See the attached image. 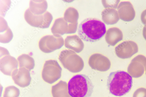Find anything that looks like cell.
<instances>
[{
	"instance_id": "obj_1",
	"label": "cell",
	"mask_w": 146,
	"mask_h": 97,
	"mask_svg": "<svg viewBox=\"0 0 146 97\" xmlns=\"http://www.w3.org/2000/svg\"><path fill=\"white\" fill-rule=\"evenodd\" d=\"M105 24L98 19L89 18L85 19L79 25L78 33L84 41L94 42L99 41L105 34Z\"/></svg>"
},
{
	"instance_id": "obj_2",
	"label": "cell",
	"mask_w": 146,
	"mask_h": 97,
	"mask_svg": "<svg viewBox=\"0 0 146 97\" xmlns=\"http://www.w3.org/2000/svg\"><path fill=\"white\" fill-rule=\"evenodd\" d=\"M132 77L128 73L118 71L111 73L107 79V87L110 93L117 96L128 93L132 87Z\"/></svg>"
},
{
	"instance_id": "obj_3",
	"label": "cell",
	"mask_w": 146,
	"mask_h": 97,
	"mask_svg": "<svg viewBox=\"0 0 146 97\" xmlns=\"http://www.w3.org/2000/svg\"><path fill=\"white\" fill-rule=\"evenodd\" d=\"M94 86L89 77L78 74L73 76L68 83V93L71 97H90Z\"/></svg>"
},
{
	"instance_id": "obj_4",
	"label": "cell",
	"mask_w": 146,
	"mask_h": 97,
	"mask_svg": "<svg viewBox=\"0 0 146 97\" xmlns=\"http://www.w3.org/2000/svg\"><path fill=\"white\" fill-rule=\"evenodd\" d=\"M59 59L64 68L71 72L74 71H80L84 66L82 59L71 50L62 51L59 55Z\"/></svg>"
},
{
	"instance_id": "obj_5",
	"label": "cell",
	"mask_w": 146,
	"mask_h": 97,
	"mask_svg": "<svg viewBox=\"0 0 146 97\" xmlns=\"http://www.w3.org/2000/svg\"><path fill=\"white\" fill-rule=\"evenodd\" d=\"M62 71V68L56 60H46L42 72V78L46 82L52 84L61 77Z\"/></svg>"
},
{
	"instance_id": "obj_6",
	"label": "cell",
	"mask_w": 146,
	"mask_h": 97,
	"mask_svg": "<svg viewBox=\"0 0 146 97\" xmlns=\"http://www.w3.org/2000/svg\"><path fill=\"white\" fill-rule=\"evenodd\" d=\"M24 18L31 26L41 29L49 28L53 19L52 15L48 11L42 15H36L32 13L29 9L26 11Z\"/></svg>"
},
{
	"instance_id": "obj_7",
	"label": "cell",
	"mask_w": 146,
	"mask_h": 97,
	"mask_svg": "<svg viewBox=\"0 0 146 97\" xmlns=\"http://www.w3.org/2000/svg\"><path fill=\"white\" fill-rule=\"evenodd\" d=\"M64 43V40L59 35H47L40 40L39 45L40 50L45 53H50L61 48Z\"/></svg>"
},
{
	"instance_id": "obj_8",
	"label": "cell",
	"mask_w": 146,
	"mask_h": 97,
	"mask_svg": "<svg viewBox=\"0 0 146 97\" xmlns=\"http://www.w3.org/2000/svg\"><path fill=\"white\" fill-rule=\"evenodd\" d=\"M146 66V57L139 55L134 58L127 68L128 73L132 78H137L144 74Z\"/></svg>"
},
{
	"instance_id": "obj_9",
	"label": "cell",
	"mask_w": 146,
	"mask_h": 97,
	"mask_svg": "<svg viewBox=\"0 0 146 97\" xmlns=\"http://www.w3.org/2000/svg\"><path fill=\"white\" fill-rule=\"evenodd\" d=\"M117 56L123 59L131 58L138 52L137 44L132 41H124L118 45L115 49Z\"/></svg>"
},
{
	"instance_id": "obj_10",
	"label": "cell",
	"mask_w": 146,
	"mask_h": 97,
	"mask_svg": "<svg viewBox=\"0 0 146 97\" xmlns=\"http://www.w3.org/2000/svg\"><path fill=\"white\" fill-rule=\"evenodd\" d=\"M0 69L5 75L11 76L13 72L18 68V64L17 59L10 55L9 53L1 55Z\"/></svg>"
},
{
	"instance_id": "obj_11",
	"label": "cell",
	"mask_w": 146,
	"mask_h": 97,
	"mask_svg": "<svg viewBox=\"0 0 146 97\" xmlns=\"http://www.w3.org/2000/svg\"><path fill=\"white\" fill-rule=\"evenodd\" d=\"M30 71L25 68L17 69L12 73V78L15 83L20 87H27L29 85L31 81Z\"/></svg>"
},
{
	"instance_id": "obj_12",
	"label": "cell",
	"mask_w": 146,
	"mask_h": 97,
	"mask_svg": "<svg viewBox=\"0 0 146 97\" xmlns=\"http://www.w3.org/2000/svg\"><path fill=\"white\" fill-rule=\"evenodd\" d=\"M89 64L92 68L100 71H106L110 68V60L106 57L99 54L92 55L89 60Z\"/></svg>"
},
{
	"instance_id": "obj_13",
	"label": "cell",
	"mask_w": 146,
	"mask_h": 97,
	"mask_svg": "<svg viewBox=\"0 0 146 97\" xmlns=\"http://www.w3.org/2000/svg\"><path fill=\"white\" fill-rule=\"evenodd\" d=\"M117 9L119 18L121 20L130 22L135 17L136 14L134 9L129 2H121Z\"/></svg>"
},
{
	"instance_id": "obj_14",
	"label": "cell",
	"mask_w": 146,
	"mask_h": 97,
	"mask_svg": "<svg viewBox=\"0 0 146 97\" xmlns=\"http://www.w3.org/2000/svg\"><path fill=\"white\" fill-rule=\"evenodd\" d=\"M65 46L78 53L82 51L84 47L81 39L77 35L67 36L65 40Z\"/></svg>"
},
{
	"instance_id": "obj_15",
	"label": "cell",
	"mask_w": 146,
	"mask_h": 97,
	"mask_svg": "<svg viewBox=\"0 0 146 97\" xmlns=\"http://www.w3.org/2000/svg\"><path fill=\"white\" fill-rule=\"evenodd\" d=\"M106 42L109 45L114 46L122 41L123 34L122 31L119 28L114 27L108 29L105 36Z\"/></svg>"
},
{
	"instance_id": "obj_16",
	"label": "cell",
	"mask_w": 146,
	"mask_h": 97,
	"mask_svg": "<svg viewBox=\"0 0 146 97\" xmlns=\"http://www.w3.org/2000/svg\"><path fill=\"white\" fill-rule=\"evenodd\" d=\"M51 30L54 35L61 36L65 34H70L69 24L63 18L56 19Z\"/></svg>"
},
{
	"instance_id": "obj_17",
	"label": "cell",
	"mask_w": 146,
	"mask_h": 97,
	"mask_svg": "<svg viewBox=\"0 0 146 97\" xmlns=\"http://www.w3.org/2000/svg\"><path fill=\"white\" fill-rule=\"evenodd\" d=\"M102 15L103 21L108 25H114L120 19L117 11L114 9H105L102 12Z\"/></svg>"
},
{
	"instance_id": "obj_18",
	"label": "cell",
	"mask_w": 146,
	"mask_h": 97,
	"mask_svg": "<svg viewBox=\"0 0 146 97\" xmlns=\"http://www.w3.org/2000/svg\"><path fill=\"white\" fill-rule=\"evenodd\" d=\"M48 8L46 1H31L29 9L31 12L36 15H42L45 13Z\"/></svg>"
},
{
	"instance_id": "obj_19",
	"label": "cell",
	"mask_w": 146,
	"mask_h": 97,
	"mask_svg": "<svg viewBox=\"0 0 146 97\" xmlns=\"http://www.w3.org/2000/svg\"><path fill=\"white\" fill-rule=\"evenodd\" d=\"M52 93L53 97H70L67 84L62 81L52 87Z\"/></svg>"
},
{
	"instance_id": "obj_20",
	"label": "cell",
	"mask_w": 146,
	"mask_h": 97,
	"mask_svg": "<svg viewBox=\"0 0 146 97\" xmlns=\"http://www.w3.org/2000/svg\"><path fill=\"white\" fill-rule=\"evenodd\" d=\"M1 42L3 43H9L13 39V35L7 24L4 19L1 18Z\"/></svg>"
},
{
	"instance_id": "obj_21",
	"label": "cell",
	"mask_w": 146,
	"mask_h": 97,
	"mask_svg": "<svg viewBox=\"0 0 146 97\" xmlns=\"http://www.w3.org/2000/svg\"><path fill=\"white\" fill-rule=\"evenodd\" d=\"M17 60L19 68H25L30 71L34 68V60L29 55L23 54L18 57Z\"/></svg>"
},
{
	"instance_id": "obj_22",
	"label": "cell",
	"mask_w": 146,
	"mask_h": 97,
	"mask_svg": "<svg viewBox=\"0 0 146 97\" xmlns=\"http://www.w3.org/2000/svg\"><path fill=\"white\" fill-rule=\"evenodd\" d=\"M79 14L78 10L75 8L70 7L66 10L64 18L68 24L78 23Z\"/></svg>"
},
{
	"instance_id": "obj_23",
	"label": "cell",
	"mask_w": 146,
	"mask_h": 97,
	"mask_svg": "<svg viewBox=\"0 0 146 97\" xmlns=\"http://www.w3.org/2000/svg\"><path fill=\"white\" fill-rule=\"evenodd\" d=\"M20 94L19 90L14 86L6 88L4 91L3 97H19Z\"/></svg>"
},
{
	"instance_id": "obj_24",
	"label": "cell",
	"mask_w": 146,
	"mask_h": 97,
	"mask_svg": "<svg viewBox=\"0 0 146 97\" xmlns=\"http://www.w3.org/2000/svg\"><path fill=\"white\" fill-rule=\"evenodd\" d=\"M119 1H102V2L105 8L115 9L118 7Z\"/></svg>"
},
{
	"instance_id": "obj_25",
	"label": "cell",
	"mask_w": 146,
	"mask_h": 97,
	"mask_svg": "<svg viewBox=\"0 0 146 97\" xmlns=\"http://www.w3.org/2000/svg\"><path fill=\"white\" fill-rule=\"evenodd\" d=\"M133 97H146V89L141 88L134 92Z\"/></svg>"
},
{
	"instance_id": "obj_26",
	"label": "cell",
	"mask_w": 146,
	"mask_h": 97,
	"mask_svg": "<svg viewBox=\"0 0 146 97\" xmlns=\"http://www.w3.org/2000/svg\"><path fill=\"white\" fill-rule=\"evenodd\" d=\"M141 18L142 23L146 27V9L143 11Z\"/></svg>"
},
{
	"instance_id": "obj_27",
	"label": "cell",
	"mask_w": 146,
	"mask_h": 97,
	"mask_svg": "<svg viewBox=\"0 0 146 97\" xmlns=\"http://www.w3.org/2000/svg\"><path fill=\"white\" fill-rule=\"evenodd\" d=\"M143 37L146 41V27L145 26L143 30Z\"/></svg>"
},
{
	"instance_id": "obj_28",
	"label": "cell",
	"mask_w": 146,
	"mask_h": 97,
	"mask_svg": "<svg viewBox=\"0 0 146 97\" xmlns=\"http://www.w3.org/2000/svg\"><path fill=\"white\" fill-rule=\"evenodd\" d=\"M145 74H146V66L145 68Z\"/></svg>"
}]
</instances>
